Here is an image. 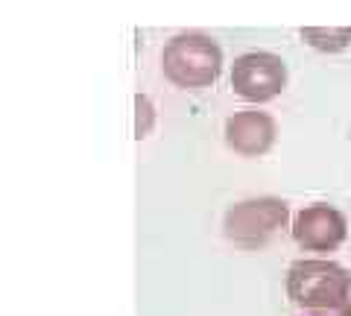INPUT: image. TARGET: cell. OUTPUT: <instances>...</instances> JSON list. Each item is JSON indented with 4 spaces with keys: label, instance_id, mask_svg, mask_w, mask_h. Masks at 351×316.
<instances>
[{
    "label": "cell",
    "instance_id": "52a82bcc",
    "mask_svg": "<svg viewBox=\"0 0 351 316\" xmlns=\"http://www.w3.org/2000/svg\"><path fill=\"white\" fill-rule=\"evenodd\" d=\"M299 36L319 53H343L351 47V27H302Z\"/></svg>",
    "mask_w": 351,
    "mask_h": 316
},
{
    "label": "cell",
    "instance_id": "7a4b0ae2",
    "mask_svg": "<svg viewBox=\"0 0 351 316\" xmlns=\"http://www.w3.org/2000/svg\"><path fill=\"white\" fill-rule=\"evenodd\" d=\"M348 272L331 258H299L287 269V296L304 311H337Z\"/></svg>",
    "mask_w": 351,
    "mask_h": 316
},
{
    "label": "cell",
    "instance_id": "8992f818",
    "mask_svg": "<svg viewBox=\"0 0 351 316\" xmlns=\"http://www.w3.org/2000/svg\"><path fill=\"white\" fill-rule=\"evenodd\" d=\"M226 147L243 158H258L269 152L278 138V123L269 112L261 108H240V112L226 117L223 126Z\"/></svg>",
    "mask_w": 351,
    "mask_h": 316
},
{
    "label": "cell",
    "instance_id": "5b68a950",
    "mask_svg": "<svg viewBox=\"0 0 351 316\" xmlns=\"http://www.w3.org/2000/svg\"><path fill=\"white\" fill-rule=\"evenodd\" d=\"M290 234L304 252H337L348 237V217L328 202H311L295 211L290 220Z\"/></svg>",
    "mask_w": 351,
    "mask_h": 316
},
{
    "label": "cell",
    "instance_id": "6da1fadb",
    "mask_svg": "<svg viewBox=\"0 0 351 316\" xmlns=\"http://www.w3.org/2000/svg\"><path fill=\"white\" fill-rule=\"evenodd\" d=\"M223 47L214 36L202 29H184L164 45L161 73L170 85L182 91H205L223 73Z\"/></svg>",
    "mask_w": 351,
    "mask_h": 316
},
{
    "label": "cell",
    "instance_id": "3957f363",
    "mask_svg": "<svg viewBox=\"0 0 351 316\" xmlns=\"http://www.w3.org/2000/svg\"><path fill=\"white\" fill-rule=\"evenodd\" d=\"M290 223V208L278 196L240 199L223 214V234L240 249H261Z\"/></svg>",
    "mask_w": 351,
    "mask_h": 316
},
{
    "label": "cell",
    "instance_id": "30bf717a",
    "mask_svg": "<svg viewBox=\"0 0 351 316\" xmlns=\"http://www.w3.org/2000/svg\"><path fill=\"white\" fill-rule=\"evenodd\" d=\"M313 316H325V313H313Z\"/></svg>",
    "mask_w": 351,
    "mask_h": 316
},
{
    "label": "cell",
    "instance_id": "277c9868",
    "mask_svg": "<svg viewBox=\"0 0 351 316\" xmlns=\"http://www.w3.org/2000/svg\"><path fill=\"white\" fill-rule=\"evenodd\" d=\"M228 85L246 103H269L287 88V62L269 50H249L234 59Z\"/></svg>",
    "mask_w": 351,
    "mask_h": 316
},
{
    "label": "cell",
    "instance_id": "9c48e42d",
    "mask_svg": "<svg viewBox=\"0 0 351 316\" xmlns=\"http://www.w3.org/2000/svg\"><path fill=\"white\" fill-rule=\"evenodd\" d=\"M337 316H351V272L346 278V293H343V302H339V308H337Z\"/></svg>",
    "mask_w": 351,
    "mask_h": 316
},
{
    "label": "cell",
    "instance_id": "ba28073f",
    "mask_svg": "<svg viewBox=\"0 0 351 316\" xmlns=\"http://www.w3.org/2000/svg\"><path fill=\"white\" fill-rule=\"evenodd\" d=\"M135 103H138V126H135V132H138V138H144L147 129H149V121H152V106H149L147 97H138Z\"/></svg>",
    "mask_w": 351,
    "mask_h": 316
}]
</instances>
